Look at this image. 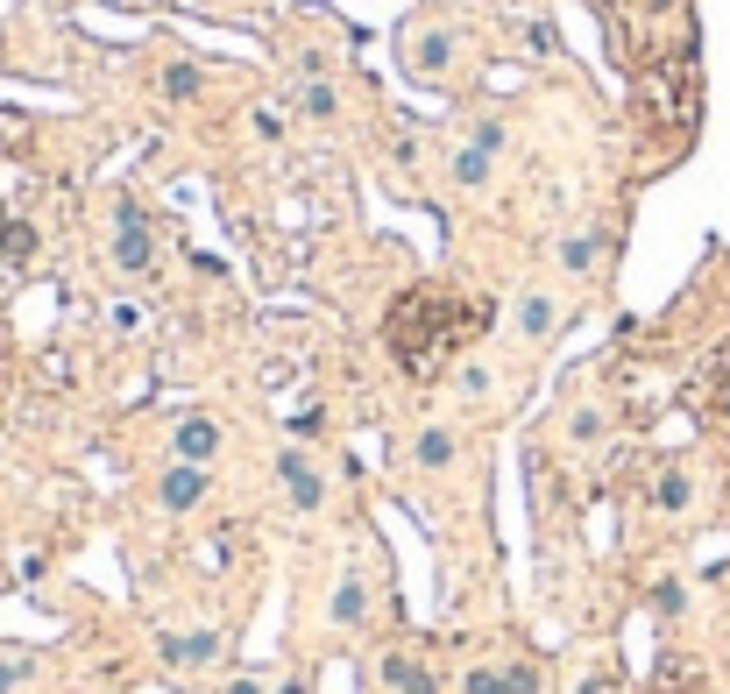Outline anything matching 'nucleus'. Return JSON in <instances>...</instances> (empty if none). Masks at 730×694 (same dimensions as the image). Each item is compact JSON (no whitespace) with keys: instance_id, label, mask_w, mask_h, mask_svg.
<instances>
[{"instance_id":"nucleus-1","label":"nucleus","mask_w":730,"mask_h":694,"mask_svg":"<svg viewBox=\"0 0 730 694\" xmlns=\"http://www.w3.org/2000/svg\"><path fill=\"white\" fill-rule=\"evenodd\" d=\"M483 326V313H475L468 298H454V291H405L391 305V355L405 361V376H440L447 369V355L461 340Z\"/></svg>"},{"instance_id":"nucleus-2","label":"nucleus","mask_w":730,"mask_h":694,"mask_svg":"<svg viewBox=\"0 0 730 694\" xmlns=\"http://www.w3.org/2000/svg\"><path fill=\"white\" fill-rule=\"evenodd\" d=\"M149 220H142V206H128L121 199V214H114V262L128 269V277H149Z\"/></svg>"},{"instance_id":"nucleus-3","label":"nucleus","mask_w":730,"mask_h":694,"mask_svg":"<svg viewBox=\"0 0 730 694\" xmlns=\"http://www.w3.org/2000/svg\"><path fill=\"white\" fill-rule=\"evenodd\" d=\"M376 687H383V694H433V673L418 666L405 645H391V652L376 660Z\"/></svg>"},{"instance_id":"nucleus-4","label":"nucleus","mask_w":730,"mask_h":694,"mask_svg":"<svg viewBox=\"0 0 730 694\" xmlns=\"http://www.w3.org/2000/svg\"><path fill=\"white\" fill-rule=\"evenodd\" d=\"M214 454H220V426H214V418H185V426H178V460L206 468Z\"/></svg>"},{"instance_id":"nucleus-5","label":"nucleus","mask_w":730,"mask_h":694,"mask_svg":"<svg viewBox=\"0 0 730 694\" xmlns=\"http://www.w3.org/2000/svg\"><path fill=\"white\" fill-rule=\"evenodd\" d=\"M164 510H191V504H199V496H206V468H191V460H178V468H170L164 475Z\"/></svg>"},{"instance_id":"nucleus-6","label":"nucleus","mask_w":730,"mask_h":694,"mask_svg":"<svg viewBox=\"0 0 730 694\" xmlns=\"http://www.w3.org/2000/svg\"><path fill=\"white\" fill-rule=\"evenodd\" d=\"M284 489H292L298 510H313L319 504V468H313V460H298V454H284Z\"/></svg>"},{"instance_id":"nucleus-7","label":"nucleus","mask_w":730,"mask_h":694,"mask_svg":"<svg viewBox=\"0 0 730 694\" xmlns=\"http://www.w3.org/2000/svg\"><path fill=\"white\" fill-rule=\"evenodd\" d=\"M517 326H525V334H532V340H546V334H553V326H561V305H553L546 291H532L525 305H517Z\"/></svg>"},{"instance_id":"nucleus-8","label":"nucleus","mask_w":730,"mask_h":694,"mask_svg":"<svg viewBox=\"0 0 730 694\" xmlns=\"http://www.w3.org/2000/svg\"><path fill=\"white\" fill-rule=\"evenodd\" d=\"M0 262H36V227L29 220H0Z\"/></svg>"},{"instance_id":"nucleus-9","label":"nucleus","mask_w":730,"mask_h":694,"mask_svg":"<svg viewBox=\"0 0 730 694\" xmlns=\"http://www.w3.org/2000/svg\"><path fill=\"white\" fill-rule=\"evenodd\" d=\"M412 71H426V79H440V71H447V36H426V43L412 50Z\"/></svg>"},{"instance_id":"nucleus-10","label":"nucleus","mask_w":730,"mask_h":694,"mask_svg":"<svg viewBox=\"0 0 730 694\" xmlns=\"http://www.w3.org/2000/svg\"><path fill=\"white\" fill-rule=\"evenodd\" d=\"M454 178H461V185H483V178H490V149H461V157H454Z\"/></svg>"},{"instance_id":"nucleus-11","label":"nucleus","mask_w":730,"mask_h":694,"mask_svg":"<svg viewBox=\"0 0 730 694\" xmlns=\"http://www.w3.org/2000/svg\"><path fill=\"white\" fill-rule=\"evenodd\" d=\"M709 404H717V418L730 426V355L717 361V369H709Z\"/></svg>"},{"instance_id":"nucleus-12","label":"nucleus","mask_w":730,"mask_h":694,"mask_svg":"<svg viewBox=\"0 0 730 694\" xmlns=\"http://www.w3.org/2000/svg\"><path fill=\"white\" fill-rule=\"evenodd\" d=\"M660 510H688V475H681V468L660 475Z\"/></svg>"},{"instance_id":"nucleus-13","label":"nucleus","mask_w":730,"mask_h":694,"mask_svg":"<svg viewBox=\"0 0 730 694\" xmlns=\"http://www.w3.org/2000/svg\"><path fill=\"white\" fill-rule=\"evenodd\" d=\"M164 92H170V100H191V92H199V71H191V65H170V71H164Z\"/></svg>"},{"instance_id":"nucleus-14","label":"nucleus","mask_w":730,"mask_h":694,"mask_svg":"<svg viewBox=\"0 0 730 694\" xmlns=\"http://www.w3.org/2000/svg\"><path fill=\"white\" fill-rule=\"evenodd\" d=\"M298 107L313 113V121H326V113H334L341 100H334V86H305V92H298Z\"/></svg>"},{"instance_id":"nucleus-15","label":"nucleus","mask_w":730,"mask_h":694,"mask_svg":"<svg viewBox=\"0 0 730 694\" xmlns=\"http://www.w3.org/2000/svg\"><path fill=\"white\" fill-rule=\"evenodd\" d=\"M681 603H688L681 582H660V588H652V609H660V616H681Z\"/></svg>"},{"instance_id":"nucleus-16","label":"nucleus","mask_w":730,"mask_h":694,"mask_svg":"<svg viewBox=\"0 0 730 694\" xmlns=\"http://www.w3.org/2000/svg\"><path fill=\"white\" fill-rule=\"evenodd\" d=\"M561 262H568V269H595V241H589V235H582V241H568V248H561Z\"/></svg>"},{"instance_id":"nucleus-17","label":"nucleus","mask_w":730,"mask_h":694,"mask_svg":"<svg viewBox=\"0 0 730 694\" xmlns=\"http://www.w3.org/2000/svg\"><path fill=\"white\" fill-rule=\"evenodd\" d=\"M22 681H29V660H0V694L22 687Z\"/></svg>"},{"instance_id":"nucleus-18","label":"nucleus","mask_w":730,"mask_h":694,"mask_svg":"<svg viewBox=\"0 0 730 694\" xmlns=\"http://www.w3.org/2000/svg\"><path fill=\"white\" fill-rule=\"evenodd\" d=\"M14 135H22V113H0V149H8Z\"/></svg>"},{"instance_id":"nucleus-19","label":"nucleus","mask_w":730,"mask_h":694,"mask_svg":"<svg viewBox=\"0 0 730 694\" xmlns=\"http://www.w3.org/2000/svg\"><path fill=\"white\" fill-rule=\"evenodd\" d=\"M227 694H263V681H235V687H227Z\"/></svg>"}]
</instances>
